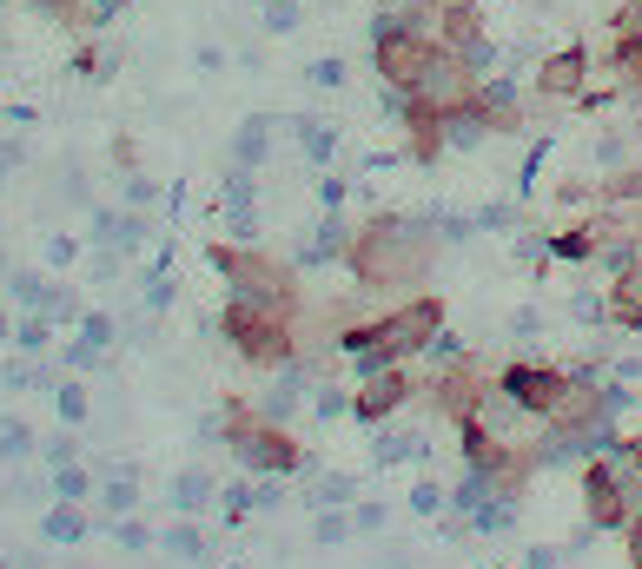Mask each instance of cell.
I'll use <instances>...</instances> for the list:
<instances>
[{
  "label": "cell",
  "mask_w": 642,
  "mask_h": 569,
  "mask_svg": "<svg viewBox=\"0 0 642 569\" xmlns=\"http://www.w3.org/2000/svg\"><path fill=\"white\" fill-rule=\"evenodd\" d=\"M219 338L252 371H285L298 358V318L272 312V305H252V298H225L219 305Z\"/></svg>",
  "instance_id": "cell-5"
},
{
  "label": "cell",
  "mask_w": 642,
  "mask_h": 569,
  "mask_svg": "<svg viewBox=\"0 0 642 569\" xmlns=\"http://www.w3.org/2000/svg\"><path fill=\"white\" fill-rule=\"evenodd\" d=\"M305 80H312V86H325V93H338V86L351 80V66H345L338 53H325V60H312V66H305Z\"/></svg>",
  "instance_id": "cell-32"
},
{
  "label": "cell",
  "mask_w": 642,
  "mask_h": 569,
  "mask_svg": "<svg viewBox=\"0 0 642 569\" xmlns=\"http://www.w3.org/2000/svg\"><path fill=\"white\" fill-rule=\"evenodd\" d=\"M623 550H630V569H642V510L630 517V530H623Z\"/></svg>",
  "instance_id": "cell-40"
},
{
  "label": "cell",
  "mask_w": 642,
  "mask_h": 569,
  "mask_svg": "<svg viewBox=\"0 0 642 569\" xmlns=\"http://www.w3.org/2000/svg\"><path fill=\"white\" fill-rule=\"evenodd\" d=\"M444 259V232L431 225V212H371L345 252L358 292H378V298H411Z\"/></svg>",
  "instance_id": "cell-1"
},
{
  "label": "cell",
  "mask_w": 642,
  "mask_h": 569,
  "mask_svg": "<svg viewBox=\"0 0 642 569\" xmlns=\"http://www.w3.org/2000/svg\"><path fill=\"white\" fill-rule=\"evenodd\" d=\"M597 259V219H577L564 232H550V265H590Z\"/></svg>",
  "instance_id": "cell-17"
},
{
  "label": "cell",
  "mask_w": 642,
  "mask_h": 569,
  "mask_svg": "<svg viewBox=\"0 0 642 569\" xmlns=\"http://www.w3.org/2000/svg\"><path fill=\"white\" fill-rule=\"evenodd\" d=\"M550 152H557V133H544V126H537V133H530V152H524V166L511 172V179H517V192H524V206H530V192H537V172L550 166Z\"/></svg>",
  "instance_id": "cell-23"
},
{
  "label": "cell",
  "mask_w": 642,
  "mask_h": 569,
  "mask_svg": "<svg viewBox=\"0 0 642 569\" xmlns=\"http://www.w3.org/2000/svg\"><path fill=\"white\" fill-rule=\"evenodd\" d=\"M351 524H358V537H378V530H385V524H391V510H385V504H371V497H365V504H351Z\"/></svg>",
  "instance_id": "cell-35"
},
{
  "label": "cell",
  "mask_w": 642,
  "mask_h": 569,
  "mask_svg": "<svg viewBox=\"0 0 642 569\" xmlns=\"http://www.w3.org/2000/svg\"><path fill=\"white\" fill-rule=\"evenodd\" d=\"M424 384H418V371L411 365H385V371H365L358 384H351V418L365 424V431H378V424H391L411 398H418Z\"/></svg>",
  "instance_id": "cell-7"
},
{
  "label": "cell",
  "mask_w": 642,
  "mask_h": 569,
  "mask_svg": "<svg viewBox=\"0 0 642 569\" xmlns=\"http://www.w3.org/2000/svg\"><path fill=\"white\" fill-rule=\"evenodd\" d=\"M351 537H358L351 510H318V524H312V544H318V550H345Z\"/></svg>",
  "instance_id": "cell-25"
},
{
  "label": "cell",
  "mask_w": 642,
  "mask_h": 569,
  "mask_svg": "<svg viewBox=\"0 0 642 569\" xmlns=\"http://www.w3.org/2000/svg\"><path fill=\"white\" fill-rule=\"evenodd\" d=\"M206 265L225 278V298H252V305H272V312H292V318H298V305H305V292H298V265L259 252L252 239L206 245Z\"/></svg>",
  "instance_id": "cell-3"
},
{
  "label": "cell",
  "mask_w": 642,
  "mask_h": 569,
  "mask_svg": "<svg viewBox=\"0 0 642 569\" xmlns=\"http://www.w3.org/2000/svg\"><path fill=\"white\" fill-rule=\"evenodd\" d=\"M451 146H444V113H424V106H411L404 113V159L411 166H438Z\"/></svg>",
  "instance_id": "cell-14"
},
{
  "label": "cell",
  "mask_w": 642,
  "mask_h": 569,
  "mask_svg": "<svg viewBox=\"0 0 642 569\" xmlns=\"http://www.w3.org/2000/svg\"><path fill=\"white\" fill-rule=\"evenodd\" d=\"M636 139H642V119H623V126H603V133H597V166H603V172L630 166Z\"/></svg>",
  "instance_id": "cell-20"
},
{
  "label": "cell",
  "mask_w": 642,
  "mask_h": 569,
  "mask_svg": "<svg viewBox=\"0 0 642 569\" xmlns=\"http://www.w3.org/2000/svg\"><path fill=\"white\" fill-rule=\"evenodd\" d=\"M444 331V298L438 292H411L404 305H391L385 318H365V325H345L331 338V351L351 358V378L365 371H385V365H418L424 345Z\"/></svg>",
  "instance_id": "cell-2"
},
{
  "label": "cell",
  "mask_w": 642,
  "mask_h": 569,
  "mask_svg": "<svg viewBox=\"0 0 642 569\" xmlns=\"http://www.w3.org/2000/svg\"><path fill=\"white\" fill-rule=\"evenodd\" d=\"M484 391H491V371H484L477 358H457V365H444V371H431V378H424V404H431L444 424L477 418Z\"/></svg>",
  "instance_id": "cell-8"
},
{
  "label": "cell",
  "mask_w": 642,
  "mask_h": 569,
  "mask_svg": "<svg viewBox=\"0 0 642 569\" xmlns=\"http://www.w3.org/2000/svg\"><path fill=\"white\" fill-rule=\"evenodd\" d=\"M610 40H636L642 46V0H623V7L610 13Z\"/></svg>",
  "instance_id": "cell-33"
},
{
  "label": "cell",
  "mask_w": 642,
  "mask_h": 569,
  "mask_svg": "<svg viewBox=\"0 0 642 569\" xmlns=\"http://www.w3.org/2000/svg\"><path fill=\"white\" fill-rule=\"evenodd\" d=\"M497 139V126H491V113L471 99V106H457V113H444V146L451 152H477V146H491Z\"/></svg>",
  "instance_id": "cell-15"
},
{
  "label": "cell",
  "mask_w": 642,
  "mask_h": 569,
  "mask_svg": "<svg viewBox=\"0 0 642 569\" xmlns=\"http://www.w3.org/2000/svg\"><path fill=\"white\" fill-rule=\"evenodd\" d=\"M351 239H358V225H351V212L338 206V212H325L305 239H298V252H292V265H305V272H325V265H345V252H351Z\"/></svg>",
  "instance_id": "cell-11"
},
{
  "label": "cell",
  "mask_w": 642,
  "mask_h": 569,
  "mask_svg": "<svg viewBox=\"0 0 642 569\" xmlns=\"http://www.w3.org/2000/svg\"><path fill=\"white\" fill-rule=\"evenodd\" d=\"M570 318L590 325V331H603V325H610V298H603V292H577V298H570Z\"/></svg>",
  "instance_id": "cell-31"
},
{
  "label": "cell",
  "mask_w": 642,
  "mask_h": 569,
  "mask_svg": "<svg viewBox=\"0 0 642 569\" xmlns=\"http://www.w3.org/2000/svg\"><path fill=\"white\" fill-rule=\"evenodd\" d=\"M497 569H504V563H497Z\"/></svg>",
  "instance_id": "cell-44"
},
{
  "label": "cell",
  "mask_w": 642,
  "mask_h": 569,
  "mask_svg": "<svg viewBox=\"0 0 642 569\" xmlns=\"http://www.w3.org/2000/svg\"><path fill=\"white\" fill-rule=\"evenodd\" d=\"M225 219H232L239 239H252V225H259V192H252V172L245 166L225 179Z\"/></svg>",
  "instance_id": "cell-19"
},
{
  "label": "cell",
  "mask_w": 642,
  "mask_h": 569,
  "mask_svg": "<svg viewBox=\"0 0 642 569\" xmlns=\"http://www.w3.org/2000/svg\"><path fill=\"white\" fill-rule=\"evenodd\" d=\"M206 497H212V477H199V471H192V477H179V504H186V510H199Z\"/></svg>",
  "instance_id": "cell-38"
},
{
  "label": "cell",
  "mask_w": 642,
  "mask_h": 569,
  "mask_svg": "<svg viewBox=\"0 0 642 569\" xmlns=\"http://www.w3.org/2000/svg\"><path fill=\"white\" fill-rule=\"evenodd\" d=\"M232 152H239V166L252 172V166L272 152V133H265V119H245V133H239V146H232Z\"/></svg>",
  "instance_id": "cell-29"
},
{
  "label": "cell",
  "mask_w": 642,
  "mask_h": 569,
  "mask_svg": "<svg viewBox=\"0 0 642 569\" xmlns=\"http://www.w3.org/2000/svg\"><path fill=\"white\" fill-rule=\"evenodd\" d=\"M225 510H232V517L259 510V484H252V477H245V484H232V491H225Z\"/></svg>",
  "instance_id": "cell-39"
},
{
  "label": "cell",
  "mask_w": 642,
  "mask_h": 569,
  "mask_svg": "<svg viewBox=\"0 0 642 569\" xmlns=\"http://www.w3.org/2000/svg\"><path fill=\"white\" fill-rule=\"evenodd\" d=\"M438 40H444L451 53H464L477 80H491L497 60H504L497 40H491V27H484V13H477V0H444V7H438Z\"/></svg>",
  "instance_id": "cell-9"
},
{
  "label": "cell",
  "mask_w": 642,
  "mask_h": 569,
  "mask_svg": "<svg viewBox=\"0 0 642 569\" xmlns=\"http://www.w3.org/2000/svg\"><path fill=\"white\" fill-rule=\"evenodd\" d=\"M504 451H511V444H504V438H491L477 418H464V424H457V457H464V464L497 471V464H504Z\"/></svg>",
  "instance_id": "cell-18"
},
{
  "label": "cell",
  "mask_w": 642,
  "mask_h": 569,
  "mask_svg": "<svg viewBox=\"0 0 642 569\" xmlns=\"http://www.w3.org/2000/svg\"><path fill=\"white\" fill-rule=\"evenodd\" d=\"M636 331H642V305H636Z\"/></svg>",
  "instance_id": "cell-43"
},
{
  "label": "cell",
  "mask_w": 642,
  "mask_h": 569,
  "mask_svg": "<svg viewBox=\"0 0 642 569\" xmlns=\"http://www.w3.org/2000/svg\"><path fill=\"white\" fill-rule=\"evenodd\" d=\"M358 504V477H345V471H318L312 464V510H351Z\"/></svg>",
  "instance_id": "cell-22"
},
{
  "label": "cell",
  "mask_w": 642,
  "mask_h": 569,
  "mask_svg": "<svg viewBox=\"0 0 642 569\" xmlns=\"http://www.w3.org/2000/svg\"><path fill=\"white\" fill-rule=\"evenodd\" d=\"M457 358H471V345H464V331H451V325H444V331L424 345V365H431V371H444V365H457Z\"/></svg>",
  "instance_id": "cell-27"
},
{
  "label": "cell",
  "mask_w": 642,
  "mask_h": 569,
  "mask_svg": "<svg viewBox=\"0 0 642 569\" xmlns=\"http://www.w3.org/2000/svg\"><path fill=\"white\" fill-rule=\"evenodd\" d=\"M484 504H497V477L477 471V464H464L457 484H451V510H457V517H477ZM504 504H511V497H504Z\"/></svg>",
  "instance_id": "cell-16"
},
{
  "label": "cell",
  "mask_w": 642,
  "mask_h": 569,
  "mask_svg": "<svg viewBox=\"0 0 642 569\" xmlns=\"http://www.w3.org/2000/svg\"><path fill=\"white\" fill-rule=\"evenodd\" d=\"M351 192H358L351 179H338V172H318V206H325V212H338V206H345Z\"/></svg>",
  "instance_id": "cell-34"
},
{
  "label": "cell",
  "mask_w": 642,
  "mask_h": 569,
  "mask_svg": "<svg viewBox=\"0 0 642 569\" xmlns=\"http://www.w3.org/2000/svg\"><path fill=\"white\" fill-rule=\"evenodd\" d=\"M497 384H504V391H511V398L537 418V424H550V418H557V404H564V391H570V371H564V365H537V358L524 365V358H517V365H504V371H497Z\"/></svg>",
  "instance_id": "cell-10"
},
{
  "label": "cell",
  "mask_w": 642,
  "mask_h": 569,
  "mask_svg": "<svg viewBox=\"0 0 642 569\" xmlns=\"http://www.w3.org/2000/svg\"><path fill=\"white\" fill-rule=\"evenodd\" d=\"M292 126H298V152L325 172V166L338 159V126H331V119H292Z\"/></svg>",
  "instance_id": "cell-21"
},
{
  "label": "cell",
  "mask_w": 642,
  "mask_h": 569,
  "mask_svg": "<svg viewBox=\"0 0 642 569\" xmlns=\"http://www.w3.org/2000/svg\"><path fill=\"white\" fill-rule=\"evenodd\" d=\"M404 93H411V106H424V113H457V106L477 99V73H471L464 53H451L444 40H431V60H424V73H418Z\"/></svg>",
  "instance_id": "cell-6"
},
{
  "label": "cell",
  "mask_w": 642,
  "mask_h": 569,
  "mask_svg": "<svg viewBox=\"0 0 642 569\" xmlns=\"http://www.w3.org/2000/svg\"><path fill=\"white\" fill-rule=\"evenodd\" d=\"M590 46L577 40V46H557V53H544V66H537V93L544 99H583L590 93Z\"/></svg>",
  "instance_id": "cell-12"
},
{
  "label": "cell",
  "mask_w": 642,
  "mask_h": 569,
  "mask_svg": "<svg viewBox=\"0 0 642 569\" xmlns=\"http://www.w3.org/2000/svg\"><path fill=\"white\" fill-rule=\"evenodd\" d=\"M471 225H477V232H517V225H524V206L491 199V206H477V212H471Z\"/></svg>",
  "instance_id": "cell-26"
},
{
  "label": "cell",
  "mask_w": 642,
  "mask_h": 569,
  "mask_svg": "<svg viewBox=\"0 0 642 569\" xmlns=\"http://www.w3.org/2000/svg\"><path fill=\"white\" fill-rule=\"evenodd\" d=\"M511 338H544V312L537 305H517L511 312Z\"/></svg>",
  "instance_id": "cell-37"
},
{
  "label": "cell",
  "mask_w": 642,
  "mask_h": 569,
  "mask_svg": "<svg viewBox=\"0 0 642 569\" xmlns=\"http://www.w3.org/2000/svg\"><path fill=\"white\" fill-rule=\"evenodd\" d=\"M424 457H431L424 424H378L371 431V471H398V464H418L424 471Z\"/></svg>",
  "instance_id": "cell-13"
},
{
  "label": "cell",
  "mask_w": 642,
  "mask_h": 569,
  "mask_svg": "<svg viewBox=\"0 0 642 569\" xmlns=\"http://www.w3.org/2000/svg\"><path fill=\"white\" fill-rule=\"evenodd\" d=\"M524 569H564V550H524Z\"/></svg>",
  "instance_id": "cell-41"
},
{
  "label": "cell",
  "mask_w": 642,
  "mask_h": 569,
  "mask_svg": "<svg viewBox=\"0 0 642 569\" xmlns=\"http://www.w3.org/2000/svg\"><path fill=\"white\" fill-rule=\"evenodd\" d=\"M404 510H411V517H444V510H451V484H438V477L418 471L411 491H404Z\"/></svg>",
  "instance_id": "cell-24"
},
{
  "label": "cell",
  "mask_w": 642,
  "mask_h": 569,
  "mask_svg": "<svg viewBox=\"0 0 642 569\" xmlns=\"http://www.w3.org/2000/svg\"><path fill=\"white\" fill-rule=\"evenodd\" d=\"M259 20H265V33H292L298 27V0H265Z\"/></svg>",
  "instance_id": "cell-36"
},
{
  "label": "cell",
  "mask_w": 642,
  "mask_h": 569,
  "mask_svg": "<svg viewBox=\"0 0 642 569\" xmlns=\"http://www.w3.org/2000/svg\"><path fill=\"white\" fill-rule=\"evenodd\" d=\"M504 530H517V504H504V497L471 517V537H504Z\"/></svg>",
  "instance_id": "cell-28"
},
{
  "label": "cell",
  "mask_w": 642,
  "mask_h": 569,
  "mask_svg": "<svg viewBox=\"0 0 642 569\" xmlns=\"http://www.w3.org/2000/svg\"><path fill=\"white\" fill-rule=\"evenodd\" d=\"M411 7H424V13H431V20H438V7H444V0H411Z\"/></svg>",
  "instance_id": "cell-42"
},
{
  "label": "cell",
  "mask_w": 642,
  "mask_h": 569,
  "mask_svg": "<svg viewBox=\"0 0 642 569\" xmlns=\"http://www.w3.org/2000/svg\"><path fill=\"white\" fill-rule=\"evenodd\" d=\"M312 411H318L325 424L351 418V384H318V391H312Z\"/></svg>",
  "instance_id": "cell-30"
},
{
  "label": "cell",
  "mask_w": 642,
  "mask_h": 569,
  "mask_svg": "<svg viewBox=\"0 0 642 569\" xmlns=\"http://www.w3.org/2000/svg\"><path fill=\"white\" fill-rule=\"evenodd\" d=\"M219 438H225V451L252 471V477H298L312 457H305V444L285 431V424H272L252 398H225L219 404Z\"/></svg>",
  "instance_id": "cell-4"
}]
</instances>
